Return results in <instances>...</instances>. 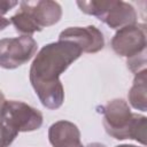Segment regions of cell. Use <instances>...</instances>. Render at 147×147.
<instances>
[{"instance_id": "cell-1", "label": "cell", "mask_w": 147, "mask_h": 147, "mask_svg": "<svg viewBox=\"0 0 147 147\" xmlns=\"http://www.w3.org/2000/svg\"><path fill=\"white\" fill-rule=\"evenodd\" d=\"M82 49L72 41L57 40L45 45L30 67V83L47 109H57L63 105L64 90L60 76L80 55Z\"/></svg>"}, {"instance_id": "cell-2", "label": "cell", "mask_w": 147, "mask_h": 147, "mask_svg": "<svg viewBox=\"0 0 147 147\" xmlns=\"http://www.w3.org/2000/svg\"><path fill=\"white\" fill-rule=\"evenodd\" d=\"M103 116V126L106 132L117 139H134L146 145L147 118L132 113L127 102L123 99H114L107 105L100 107Z\"/></svg>"}, {"instance_id": "cell-3", "label": "cell", "mask_w": 147, "mask_h": 147, "mask_svg": "<svg viewBox=\"0 0 147 147\" xmlns=\"http://www.w3.org/2000/svg\"><path fill=\"white\" fill-rule=\"evenodd\" d=\"M2 121L14 131L31 132L42 125V114L22 101L6 100L1 109Z\"/></svg>"}, {"instance_id": "cell-4", "label": "cell", "mask_w": 147, "mask_h": 147, "mask_svg": "<svg viewBox=\"0 0 147 147\" xmlns=\"http://www.w3.org/2000/svg\"><path fill=\"white\" fill-rule=\"evenodd\" d=\"M38 48L37 41L31 36H20L0 39V67L16 69L30 61Z\"/></svg>"}, {"instance_id": "cell-5", "label": "cell", "mask_w": 147, "mask_h": 147, "mask_svg": "<svg viewBox=\"0 0 147 147\" xmlns=\"http://www.w3.org/2000/svg\"><path fill=\"white\" fill-rule=\"evenodd\" d=\"M113 51L127 59L146 53V25L136 23L116 31L111 41Z\"/></svg>"}, {"instance_id": "cell-6", "label": "cell", "mask_w": 147, "mask_h": 147, "mask_svg": "<svg viewBox=\"0 0 147 147\" xmlns=\"http://www.w3.org/2000/svg\"><path fill=\"white\" fill-rule=\"evenodd\" d=\"M59 40H68L75 42L83 53H98L105 47V38L102 32L94 25L88 26H70L63 30Z\"/></svg>"}, {"instance_id": "cell-7", "label": "cell", "mask_w": 147, "mask_h": 147, "mask_svg": "<svg viewBox=\"0 0 147 147\" xmlns=\"http://www.w3.org/2000/svg\"><path fill=\"white\" fill-rule=\"evenodd\" d=\"M20 9L25 11L31 20L42 30L56 24L62 16L61 6L51 0H37V1H21Z\"/></svg>"}, {"instance_id": "cell-8", "label": "cell", "mask_w": 147, "mask_h": 147, "mask_svg": "<svg viewBox=\"0 0 147 147\" xmlns=\"http://www.w3.org/2000/svg\"><path fill=\"white\" fill-rule=\"evenodd\" d=\"M109 28L119 30L137 23V13L132 5L121 0H110L109 6L99 18Z\"/></svg>"}, {"instance_id": "cell-9", "label": "cell", "mask_w": 147, "mask_h": 147, "mask_svg": "<svg viewBox=\"0 0 147 147\" xmlns=\"http://www.w3.org/2000/svg\"><path fill=\"white\" fill-rule=\"evenodd\" d=\"M48 140L53 147H84L79 129L69 121L53 123L48 129Z\"/></svg>"}, {"instance_id": "cell-10", "label": "cell", "mask_w": 147, "mask_h": 147, "mask_svg": "<svg viewBox=\"0 0 147 147\" xmlns=\"http://www.w3.org/2000/svg\"><path fill=\"white\" fill-rule=\"evenodd\" d=\"M147 83V70L144 69L140 72L136 74L133 85L129 91L127 98L129 103L137 110L146 111L147 110V98H146V87Z\"/></svg>"}, {"instance_id": "cell-11", "label": "cell", "mask_w": 147, "mask_h": 147, "mask_svg": "<svg viewBox=\"0 0 147 147\" xmlns=\"http://www.w3.org/2000/svg\"><path fill=\"white\" fill-rule=\"evenodd\" d=\"M10 23L15 26V30L22 36H31L34 32L41 31V29L31 20V17L21 9L10 17Z\"/></svg>"}, {"instance_id": "cell-12", "label": "cell", "mask_w": 147, "mask_h": 147, "mask_svg": "<svg viewBox=\"0 0 147 147\" xmlns=\"http://www.w3.org/2000/svg\"><path fill=\"white\" fill-rule=\"evenodd\" d=\"M5 101H6L5 95L0 91V147H8V146H10L11 142L15 140V138L18 134L16 131L11 130L1 118V109H2V106H3Z\"/></svg>"}, {"instance_id": "cell-13", "label": "cell", "mask_w": 147, "mask_h": 147, "mask_svg": "<svg viewBox=\"0 0 147 147\" xmlns=\"http://www.w3.org/2000/svg\"><path fill=\"white\" fill-rule=\"evenodd\" d=\"M17 1H11V0H0V16L5 15L8 13L10 9H13L15 6H17Z\"/></svg>"}, {"instance_id": "cell-14", "label": "cell", "mask_w": 147, "mask_h": 147, "mask_svg": "<svg viewBox=\"0 0 147 147\" xmlns=\"http://www.w3.org/2000/svg\"><path fill=\"white\" fill-rule=\"evenodd\" d=\"M86 147H107V146H105L100 142H92V144H88Z\"/></svg>"}, {"instance_id": "cell-15", "label": "cell", "mask_w": 147, "mask_h": 147, "mask_svg": "<svg viewBox=\"0 0 147 147\" xmlns=\"http://www.w3.org/2000/svg\"><path fill=\"white\" fill-rule=\"evenodd\" d=\"M116 147H138V146H134V145H118V146H116Z\"/></svg>"}]
</instances>
